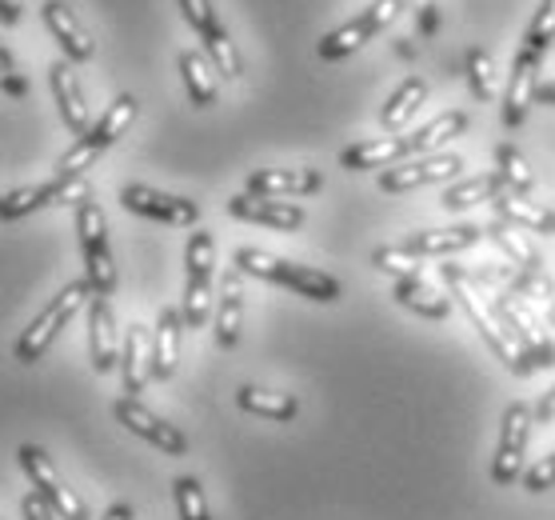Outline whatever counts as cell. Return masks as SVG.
Masks as SVG:
<instances>
[{
    "mask_svg": "<svg viewBox=\"0 0 555 520\" xmlns=\"http://www.w3.org/2000/svg\"><path fill=\"white\" fill-rule=\"evenodd\" d=\"M535 101L555 109V80H540V89H535Z\"/></svg>",
    "mask_w": 555,
    "mask_h": 520,
    "instance_id": "obj_47",
    "label": "cell"
},
{
    "mask_svg": "<svg viewBox=\"0 0 555 520\" xmlns=\"http://www.w3.org/2000/svg\"><path fill=\"white\" fill-rule=\"evenodd\" d=\"M495 216L507 220V225H516L524 232H540V237H555V213L552 208H543V204L528 201V196H516V192H504V196H495L492 201Z\"/></svg>",
    "mask_w": 555,
    "mask_h": 520,
    "instance_id": "obj_25",
    "label": "cell"
},
{
    "mask_svg": "<svg viewBox=\"0 0 555 520\" xmlns=\"http://www.w3.org/2000/svg\"><path fill=\"white\" fill-rule=\"evenodd\" d=\"M324 189V177L320 168H256L244 180V192L253 196H268V201H300V196H312V192Z\"/></svg>",
    "mask_w": 555,
    "mask_h": 520,
    "instance_id": "obj_14",
    "label": "cell"
},
{
    "mask_svg": "<svg viewBox=\"0 0 555 520\" xmlns=\"http://www.w3.org/2000/svg\"><path fill=\"white\" fill-rule=\"evenodd\" d=\"M216 344L220 348H236L244 329V272L241 268H228L216 289Z\"/></svg>",
    "mask_w": 555,
    "mask_h": 520,
    "instance_id": "obj_21",
    "label": "cell"
},
{
    "mask_svg": "<svg viewBox=\"0 0 555 520\" xmlns=\"http://www.w3.org/2000/svg\"><path fill=\"white\" fill-rule=\"evenodd\" d=\"M420 28H424V33H431V28H436V13H424V16H420Z\"/></svg>",
    "mask_w": 555,
    "mask_h": 520,
    "instance_id": "obj_48",
    "label": "cell"
},
{
    "mask_svg": "<svg viewBox=\"0 0 555 520\" xmlns=\"http://www.w3.org/2000/svg\"><path fill=\"white\" fill-rule=\"evenodd\" d=\"M180 337H184V317L180 308H160L156 329H152V381H172L180 360Z\"/></svg>",
    "mask_w": 555,
    "mask_h": 520,
    "instance_id": "obj_22",
    "label": "cell"
},
{
    "mask_svg": "<svg viewBox=\"0 0 555 520\" xmlns=\"http://www.w3.org/2000/svg\"><path fill=\"white\" fill-rule=\"evenodd\" d=\"M428 101V85L420 77H408V80H400V89L391 92L388 97V104L379 109V125L388 128V132H396V128H404L412 116L420 113V104Z\"/></svg>",
    "mask_w": 555,
    "mask_h": 520,
    "instance_id": "obj_30",
    "label": "cell"
},
{
    "mask_svg": "<svg viewBox=\"0 0 555 520\" xmlns=\"http://www.w3.org/2000/svg\"><path fill=\"white\" fill-rule=\"evenodd\" d=\"M92 189L89 180H56L52 177L49 185H25V189H13L0 196V225H9V220H21V216L37 213L44 204H80L89 201Z\"/></svg>",
    "mask_w": 555,
    "mask_h": 520,
    "instance_id": "obj_11",
    "label": "cell"
},
{
    "mask_svg": "<svg viewBox=\"0 0 555 520\" xmlns=\"http://www.w3.org/2000/svg\"><path fill=\"white\" fill-rule=\"evenodd\" d=\"M120 377H125V393L140 396L152 377V337L144 325H128L125 348H120Z\"/></svg>",
    "mask_w": 555,
    "mask_h": 520,
    "instance_id": "obj_24",
    "label": "cell"
},
{
    "mask_svg": "<svg viewBox=\"0 0 555 520\" xmlns=\"http://www.w3.org/2000/svg\"><path fill=\"white\" fill-rule=\"evenodd\" d=\"M440 272H443V280L455 289V301H460V308L467 313V320L476 325V332L483 337V344L495 353V360H504L507 372L524 377V344H519L516 337L495 320L492 308H488L483 280L476 277V272H464V268H455V265H440Z\"/></svg>",
    "mask_w": 555,
    "mask_h": 520,
    "instance_id": "obj_1",
    "label": "cell"
},
{
    "mask_svg": "<svg viewBox=\"0 0 555 520\" xmlns=\"http://www.w3.org/2000/svg\"><path fill=\"white\" fill-rule=\"evenodd\" d=\"M180 77H184V89H189L196 109L216 104V77H220V73H216L212 61H208L204 52H196V49L180 52Z\"/></svg>",
    "mask_w": 555,
    "mask_h": 520,
    "instance_id": "obj_28",
    "label": "cell"
},
{
    "mask_svg": "<svg viewBox=\"0 0 555 520\" xmlns=\"http://www.w3.org/2000/svg\"><path fill=\"white\" fill-rule=\"evenodd\" d=\"M177 4H180V13H184V21L196 28V37H208L212 28H220L212 0H177Z\"/></svg>",
    "mask_w": 555,
    "mask_h": 520,
    "instance_id": "obj_40",
    "label": "cell"
},
{
    "mask_svg": "<svg viewBox=\"0 0 555 520\" xmlns=\"http://www.w3.org/2000/svg\"><path fill=\"white\" fill-rule=\"evenodd\" d=\"M519 232H524V229H516V225H507V220H492V225L483 229V237L500 244V249H504V253L512 256V261H516L519 272H535V268H543V256L535 253V249H531V244L524 241Z\"/></svg>",
    "mask_w": 555,
    "mask_h": 520,
    "instance_id": "obj_32",
    "label": "cell"
},
{
    "mask_svg": "<svg viewBox=\"0 0 555 520\" xmlns=\"http://www.w3.org/2000/svg\"><path fill=\"white\" fill-rule=\"evenodd\" d=\"M0 25L4 28L21 25V0H0Z\"/></svg>",
    "mask_w": 555,
    "mask_h": 520,
    "instance_id": "obj_45",
    "label": "cell"
},
{
    "mask_svg": "<svg viewBox=\"0 0 555 520\" xmlns=\"http://www.w3.org/2000/svg\"><path fill=\"white\" fill-rule=\"evenodd\" d=\"M404 161H416V149H412V137H379L364 140V144H352L340 153V165L348 173H372V168H396Z\"/></svg>",
    "mask_w": 555,
    "mask_h": 520,
    "instance_id": "obj_20",
    "label": "cell"
},
{
    "mask_svg": "<svg viewBox=\"0 0 555 520\" xmlns=\"http://www.w3.org/2000/svg\"><path fill=\"white\" fill-rule=\"evenodd\" d=\"M512 292L516 296H531V301H555V280L535 268V272H516L512 277Z\"/></svg>",
    "mask_w": 555,
    "mask_h": 520,
    "instance_id": "obj_39",
    "label": "cell"
},
{
    "mask_svg": "<svg viewBox=\"0 0 555 520\" xmlns=\"http://www.w3.org/2000/svg\"><path fill=\"white\" fill-rule=\"evenodd\" d=\"M232 261H236V268H241L244 277L272 280L280 289H292L296 296H308V301H320V305L340 301V280L328 277V272H320V268L292 265V261L264 253V249H236Z\"/></svg>",
    "mask_w": 555,
    "mask_h": 520,
    "instance_id": "obj_3",
    "label": "cell"
},
{
    "mask_svg": "<svg viewBox=\"0 0 555 520\" xmlns=\"http://www.w3.org/2000/svg\"><path fill=\"white\" fill-rule=\"evenodd\" d=\"M228 216L236 220H248V225H264V229L276 232H296L304 225V208L288 201H268V196H253V192H241L224 204Z\"/></svg>",
    "mask_w": 555,
    "mask_h": 520,
    "instance_id": "obj_18",
    "label": "cell"
},
{
    "mask_svg": "<svg viewBox=\"0 0 555 520\" xmlns=\"http://www.w3.org/2000/svg\"><path fill=\"white\" fill-rule=\"evenodd\" d=\"M467 85L476 101H492L495 77H492V56L483 49H467Z\"/></svg>",
    "mask_w": 555,
    "mask_h": 520,
    "instance_id": "obj_38",
    "label": "cell"
},
{
    "mask_svg": "<svg viewBox=\"0 0 555 520\" xmlns=\"http://www.w3.org/2000/svg\"><path fill=\"white\" fill-rule=\"evenodd\" d=\"M120 204L128 213L144 216V220H160V225H177V229H189L201 220V204L189 201V196H168V192H156L149 185H125L120 189Z\"/></svg>",
    "mask_w": 555,
    "mask_h": 520,
    "instance_id": "obj_12",
    "label": "cell"
},
{
    "mask_svg": "<svg viewBox=\"0 0 555 520\" xmlns=\"http://www.w3.org/2000/svg\"><path fill=\"white\" fill-rule=\"evenodd\" d=\"M547 325L555 329V301H552V313H547Z\"/></svg>",
    "mask_w": 555,
    "mask_h": 520,
    "instance_id": "obj_49",
    "label": "cell"
},
{
    "mask_svg": "<svg viewBox=\"0 0 555 520\" xmlns=\"http://www.w3.org/2000/svg\"><path fill=\"white\" fill-rule=\"evenodd\" d=\"M391 296H396V305H404L408 313H416L424 320H448L452 317V301L436 292L431 284L420 280H391Z\"/></svg>",
    "mask_w": 555,
    "mask_h": 520,
    "instance_id": "obj_27",
    "label": "cell"
},
{
    "mask_svg": "<svg viewBox=\"0 0 555 520\" xmlns=\"http://www.w3.org/2000/svg\"><path fill=\"white\" fill-rule=\"evenodd\" d=\"M92 296H96V292H92L89 280H73V284H64L49 305L40 308L37 320L21 332V341H16V360H21V365H33V360H40V356L52 348V341L61 337L64 325H68L80 308H89Z\"/></svg>",
    "mask_w": 555,
    "mask_h": 520,
    "instance_id": "obj_4",
    "label": "cell"
},
{
    "mask_svg": "<svg viewBox=\"0 0 555 520\" xmlns=\"http://www.w3.org/2000/svg\"><path fill=\"white\" fill-rule=\"evenodd\" d=\"M467 128V113H440L436 121H428V125L420 128V132H412V149H416V156H436L443 153V144L448 140H455L460 132Z\"/></svg>",
    "mask_w": 555,
    "mask_h": 520,
    "instance_id": "obj_31",
    "label": "cell"
},
{
    "mask_svg": "<svg viewBox=\"0 0 555 520\" xmlns=\"http://www.w3.org/2000/svg\"><path fill=\"white\" fill-rule=\"evenodd\" d=\"M76 237H80V256H85V280L92 284L96 296H113L116 289V265L113 249H108V220L96 201L76 204Z\"/></svg>",
    "mask_w": 555,
    "mask_h": 520,
    "instance_id": "obj_6",
    "label": "cell"
},
{
    "mask_svg": "<svg viewBox=\"0 0 555 520\" xmlns=\"http://www.w3.org/2000/svg\"><path fill=\"white\" fill-rule=\"evenodd\" d=\"M372 265H376L379 272H388L391 280H420L424 277V256L404 253L400 244H384V249H376V253H372Z\"/></svg>",
    "mask_w": 555,
    "mask_h": 520,
    "instance_id": "obj_34",
    "label": "cell"
},
{
    "mask_svg": "<svg viewBox=\"0 0 555 520\" xmlns=\"http://www.w3.org/2000/svg\"><path fill=\"white\" fill-rule=\"evenodd\" d=\"M212 277H216V241L208 229H196L189 237V249H184V305H180V317H184V329H204L208 317H212Z\"/></svg>",
    "mask_w": 555,
    "mask_h": 520,
    "instance_id": "obj_5",
    "label": "cell"
},
{
    "mask_svg": "<svg viewBox=\"0 0 555 520\" xmlns=\"http://www.w3.org/2000/svg\"><path fill=\"white\" fill-rule=\"evenodd\" d=\"M236 405L248 417L264 420H296V413H300V401L292 393H272V389H256V384H244L241 393H236Z\"/></svg>",
    "mask_w": 555,
    "mask_h": 520,
    "instance_id": "obj_29",
    "label": "cell"
},
{
    "mask_svg": "<svg viewBox=\"0 0 555 520\" xmlns=\"http://www.w3.org/2000/svg\"><path fill=\"white\" fill-rule=\"evenodd\" d=\"M204 45V56L212 61V68L220 73L224 80H241L244 77V61H241V49H236V40L228 37V28H212L208 37H201Z\"/></svg>",
    "mask_w": 555,
    "mask_h": 520,
    "instance_id": "obj_33",
    "label": "cell"
},
{
    "mask_svg": "<svg viewBox=\"0 0 555 520\" xmlns=\"http://www.w3.org/2000/svg\"><path fill=\"white\" fill-rule=\"evenodd\" d=\"M483 241V229L480 225H455V229H420L412 232L400 249L412 256H455L472 249V244Z\"/></svg>",
    "mask_w": 555,
    "mask_h": 520,
    "instance_id": "obj_23",
    "label": "cell"
},
{
    "mask_svg": "<svg viewBox=\"0 0 555 520\" xmlns=\"http://www.w3.org/2000/svg\"><path fill=\"white\" fill-rule=\"evenodd\" d=\"M531 424H535V413H531L524 401L507 405L504 424H500V444H495V457H492V472H488L495 489H507V484L519 481L524 457H528Z\"/></svg>",
    "mask_w": 555,
    "mask_h": 520,
    "instance_id": "obj_9",
    "label": "cell"
},
{
    "mask_svg": "<svg viewBox=\"0 0 555 520\" xmlns=\"http://www.w3.org/2000/svg\"><path fill=\"white\" fill-rule=\"evenodd\" d=\"M552 45H555V0H543L540 13L531 16V25H528V33H524V45H519V49L543 56Z\"/></svg>",
    "mask_w": 555,
    "mask_h": 520,
    "instance_id": "obj_37",
    "label": "cell"
},
{
    "mask_svg": "<svg viewBox=\"0 0 555 520\" xmlns=\"http://www.w3.org/2000/svg\"><path fill=\"white\" fill-rule=\"evenodd\" d=\"M137 109H140L137 97H132V92H120V97L104 109L101 121H96L85 137H76L73 149L56 161V180H80V177H85V173H89V168L96 165L108 149H113L116 140L125 137L128 125L137 121Z\"/></svg>",
    "mask_w": 555,
    "mask_h": 520,
    "instance_id": "obj_2",
    "label": "cell"
},
{
    "mask_svg": "<svg viewBox=\"0 0 555 520\" xmlns=\"http://www.w3.org/2000/svg\"><path fill=\"white\" fill-rule=\"evenodd\" d=\"M531 413H535V420H540V424H552V420H555V384L540 396V405L531 408Z\"/></svg>",
    "mask_w": 555,
    "mask_h": 520,
    "instance_id": "obj_44",
    "label": "cell"
},
{
    "mask_svg": "<svg viewBox=\"0 0 555 520\" xmlns=\"http://www.w3.org/2000/svg\"><path fill=\"white\" fill-rule=\"evenodd\" d=\"M0 92H9V97H25L28 92L25 73H21V64H16V56L9 52L4 40H0Z\"/></svg>",
    "mask_w": 555,
    "mask_h": 520,
    "instance_id": "obj_41",
    "label": "cell"
},
{
    "mask_svg": "<svg viewBox=\"0 0 555 520\" xmlns=\"http://www.w3.org/2000/svg\"><path fill=\"white\" fill-rule=\"evenodd\" d=\"M113 413L132 436L149 441L152 448H160L165 457H184V453H189V436H184L177 424H168L165 417H156L149 405H140V396H120L113 405Z\"/></svg>",
    "mask_w": 555,
    "mask_h": 520,
    "instance_id": "obj_10",
    "label": "cell"
},
{
    "mask_svg": "<svg viewBox=\"0 0 555 520\" xmlns=\"http://www.w3.org/2000/svg\"><path fill=\"white\" fill-rule=\"evenodd\" d=\"M40 16H44V28L52 33V40L61 45L64 61H73V64L92 61V52H96V40L89 37V28L76 21V13L68 9V4H64V0H44Z\"/></svg>",
    "mask_w": 555,
    "mask_h": 520,
    "instance_id": "obj_17",
    "label": "cell"
},
{
    "mask_svg": "<svg viewBox=\"0 0 555 520\" xmlns=\"http://www.w3.org/2000/svg\"><path fill=\"white\" fill-rule=\"evenodd\" d=\"M120 348L125 337L116 332V313L108 296H92L89 301V356L96 372H113L120 368Z\"/></svg>",
    "mask_w": 555,
    "mask_h": 520,
    "instance_id": "obj_16",
    "label": "cell"
},
{
    "mask_svg": "<svg viewBox=\"0 0 555 520\" xmlns=\"http://www.w3.org/2000/svg\"><path fill=\"white\" fill-rule=\"evenodd\" d=\"M464 161L455 153H436V156H416V161H404L396 168H384L379 173V189L384 192H412L424 189V185H448V180L460 177Z\"/></svg>",
    "mask_w": 555,
    "mask_h": 520,
    "instance_id": "obj_13",
    "label": "cell"
},
{
    "mask_svg": "<svg viewBox=\"0 0 555 520\" xmlns=\"http://www.w3.org/2000/svg\"><path fill=\"white\" fill-rule=\"evenodd\" d=\"M495 168H500V177L507 180V189L516 192V196H528V192L535 189V177H531L528 161H524L512 144H500V149H495Z\"/></svg>",
    "mask_w": 555,
    "mask_h": 520,
    "instance_id": "obj_35",
    "label": "cell"
},
{
    "mask_svg": "<svg viewBox=\"0 0 555 520\" xmlns=\"http://www.w3.org/2000/svg\"><path fill=\"white\" fill-rule=\"evenodd\" d=\"M400 9H404V0H372L367 9H360V16H352L348 25H340L336 33H328V37L315 45L320 61H344L356 49H364L367 40L376 37V33H384L400 16Z\"/></svg>",
    "mask_w": 555,
    "mask_h": 520,
    "instance_id": "obj_8",
    "label": "cell"
},
{
    "mask_svg": "<svg viewBox=\"0 0 555 520\" xmlns=\"http://www.w3.org/2000/svg\"><path fill=\"white\" fill-rule=\"evenodd\" d=\"M49 85H52V97H56V109H61L64 128H68L73 137H85L92 128V113H89V101H85V89H80V80H76V73H73V61L52 64Z\"/></svg>",
    "mask_w": 555,
    "mask_h": 520,
    "instance_id": "obj_19",
    "label": "cell"
},
{
    "mask_svg": "<svg viewBox=\"0 0 555 520\" xmlns=\"http://www.w3.org/2000/svg\"><path fill=\"white\" fill-rule=\"evenodd\" d=\"M507 180L500 173H483V177H467V180H452L448 189H443V208L448 213H464V208H476L483 201H495V196H504Z\"/></svg>",
    "mask_w": 555,
    "mask_h": 520,
    "instance_id": "obj_26",
    "label": "cell"
},
{
    "mask_svg": "<svg viewBox=\"0 0 555 520\" xmlns=\"http://www.w3.org/2000/svg\"><path fill=\"white\" fill-rule=\"evenodd\" d=\"M172 500H177L180 520H212L208 500H204V489L196 477H177V481H172Z\"/></svg>",
    "mask_w": 555,
    "mask_h": 520,
    "instance_id": "obj_36",
    "label": "cell"
},
{
    "mask_svg": "<svg viewBox=\"0 0 555 520\" xmlns=\"http://www.w3.org/2000/svg\"><path fill=\"white\" fill-rule=\"evenodd\" d=\"M16 460H21L25 477L33 481V493H37L40 500H44V505L56 512V517H64V520H92L89 517V505H85V500H80V496H76L73 489L61 481V472H56V465L49 460V453H44V448H37V444H21Z\"/></svg>",
    "mask_w": 555,
    "mask_h": 520,
    "instance_id": "obj_7",
    "label": "cell"
},
{
    "mask_svg": "<svg viewBox=\"0 0 555 520\" xmlns=\"http://www.w3.org/2000/svg\"><path fill=\"white\" fill-rule=\"evenodd\" d=\"M524 489H528V493H547V489H555V453L540 457L524 472Z\"/></svg>",
    "mask_w": 555,
    "mask_h": 520,
    "instance_id": "obj_42",
    "label": "cell"
},
{
    "mask_svg": "<svg viewBox=\"0 0 555 520\" xmlns=\"http://www.w3.org/2000/svg\"><path fill=\"white\" fill-rule=\"evenodd\" d=\"M540 64L543 56L519 49L512 61V77L504 89V128H519L528 121V109L535 104V89H540Z\"/></svg>",
    "mask_w": 555,
    "mask_h": 520,
    "instance_id": "obj_15",
    "label": "cell"
},
{
    "mask_svg": "<svg viewBox=\"0 0 555 520\" xmlns=\"http://www.w3.org/2000/svg\"><path fill=\"white\" fill-rule=\"evenodd\" d=\"M21 512H25V520H56V512H52L37 493H28L25 500H21Z\"/></svg>",
    "mask_w": 555,
    "mask_h": 520,
    "instance_id": "obj_43",
    "label": "cell"
},
{
    "mask_svg": "<svg viewBox=\"0 0 555 520\" xmlns=\"http://www.w3.org/2000/svg\"><path fill=\"white\" fill-rule=\"evenodd\" d=\"M101 520H137V512H132V505H125V500H116L108 512H104Z\"/></svg>",
    "mask_w": 555,
    "mask_h": 520,
    "instance_id": "obj_46",
    "label": "cell"
}]
</instances>
